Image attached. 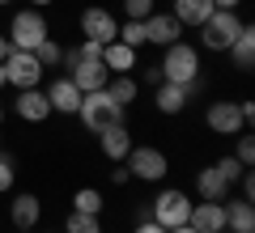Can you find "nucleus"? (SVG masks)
<instances>
[{"label": "nucleus", "mask_w": 255, "mask_h": 233, "mask_svg": "<svg viewBox=\"0 0 255 233\" xmlns=\"http://www.w3.org/2000/svg\"><path fill=\"white\" fill-rule=\"evenodd\" d=\"M115 38L140 51V47H145V21H132V17H124V21H119V34H115Z\"/></svg>", "instance_id": "obj_26"}, {"label": "nucleus", "mask_w": 255, "mask_h": 233, "mask_svg": "<svg viewBox=\"0 0 255 233\" xmlns=\"http://www.w3.org/2000/svg\"><path fill=\"white\" fill-rule=\"evenodd\" d=\"M226 229L230 233H255V208H251V199L226 204Z\"/></svg>", "instance_id": "obj_22"}, {"label": "nucleus", "mask_w": 255, "mask_h": 233, "mask_svg": "<svg viewBox=\"0 0 255 233\" xmlns=\"http://www.w3.org/2000/svg\"><path fill=\"white\" fill-rule=\"evenodd\" d=\"M217 233H230V229H217Z\"/></svg>", "instance_id": "obj_43"}, {"label": "nucleus", "mask_w": 255, "mask_h": 233, "mask_svg": "<svg viewBox=\"0 0 255 233\" xmlns=\"http://www.w3.org/2000/svg\"><path fill=\"white\" fill-rule=\"evenodd\" d=\"M238 182H243V199H255V174L243 170V174H238Z\"/></svg>", "instance_id": "obj_31"}, {"label": "nucleus", "mask_w": 255, "mask_h": 233, "mask_svg": "<svg viewBox=\"0 0 255 233\" xmlns=\"http://www.w3.org/2000/svg\"><path fill=\"white\" fill-rule=\"evenodd\" d=\"M204 123H209L213 136H243L247 132V119H243V106L238 102H209V110H204Z\"/></svg>", "instance_id": "obj_9"}, {"label": "nucleus", "mask_w": 255, "mask_h": 233, "mask_svg": "<svg viewBox=\"0 0 255 233\" xmlns=\"http://www.w3.org/2000/svg\"><path fill=\"white\" fill-rule=\"evenodd\" d=\"M38 216H43V199L38 195H13V204H9V221H13V229H34L38 225Z\"/></svg>", "instance_id": "obj_17"}, {"label": "nucleus", "mask_w": 255, "mask_h": 233, "mask_svg": "<svg viewBox=\"0 0 255 233\" xmlns=\"http://www.w3.org/2000/svg\"><path fill=\"white\" fill-rule=\"evenodd\" d=\"M9 47L13 51H34L43 38H51V30H47V17H43V9H17L9 17Z\"/></svg>", "instance_id": "obj_4"}, {"label": "nucleus", "mask_w": 255, "mask_h": 233, "mask_svg": "<svg viewBox=\"0 0 255 233\" xmlns=\"http://www.w3.org/2000/svg\"><path fill=\"white\" fill-rule=\"evenodd\" d=\"M243 0H213V9H238Z\"/></svg>", "instance_id": "obj_35"}, {"label": "nucleus", "mask_w": 255, "mask_h": 233, "mask_svg": "<svg viewBox=\"0 0 255 233\" xmlns=\"http://www.w3.org/2000/svg\"><path fill=\"white\" fill-rule=\"evenodd\" d=\"M128 178H132V174H128V165H124V161H115V170H111V182H115V187H124Z\"/></svg>", "instance_id": "obj_32"}, {"label": "nucleus", "mask_w": 255, "mask_h": 233, "mask_svg": "<svg viewBox=\"0 0 255 233\" xmlns=\"http://www.w3.org/2000/svg\"><path fill=\"white\" fill-rule=\"evenodd\" d=\"M115 34H119L115 13H107V9H85L81 13V38H85V43L107 47V43H115Z\"/></svg>", "instance_id": "obj_10"}, {"label": "nucleus", "mask_w": 255, "mask_h": 233, "mask_svg": "<svg viewBox=\"0 0 255 233\" xmlns=\"http://www.w3.org/2000/svg\"><path fill=\"white\" fill-rule=\"evenodd\" d=\"M13 182H17V161H13L9 153H0V195L13 191Z\"/></svg>", "instance_id": "obj_28"}, {"label": "nucleus", "mask_w": 255, "mask_h": 233, "mask_svg": "<svg viewBox=\"0 0 255 233\" xmlns=\"http://www.w3.org/2000/svg\"><path fill=\"white\" fill-rule=\"evenodd\" d=\"M73 212H90V216H102V191L98 187H81L73 195Z\"/></svg>", "instance_id": "obj_24"}, {"label": "nucleus", "mask_w": 255, "mask_h": 233, "mask_svg": "<svg viewBox=\"0 0 255 233\" xmlns=\"http://www.w3.org/2000/svg\"><path fill=\"white\" fill-rule=\"evenodd\" d=\"M157 68H162V81H170V85H187L191 93L200 89V51H196V47L191 43H170V47H162V64H157Z\"/></svg>", "instance_id": "obj_1"}, {"label": "nucleus", "mask_w": 255, "mask_h": 233, "mask_svg": "<svg viewBox=\"0 0 255 233\" xmlns=\"http://www.w3.org/2000/svg\"><path fill=\"white\" fill-rule=\"evenodd\" d=\"M140 81H145V85H162V68H145V72H140Z\"/></svg>", "instance_id": "obj_34"}, {"label": "nucleus", "mask_w": 255, "mask_h": 233, "mask_svg": "<svg viewBox=\"0 0 255 233\" xmlns=\"http://www.w3.org/2000/svg\"><path fill=\"white\" fill-rule=\"evenodd\" d=\"M17 233H34V229H17Z\"/></svg>", "instance_id": "obj_41"}, {"label": "nucleus", "mask_w": 255, "mask_h": 233, "mask_svg": "<svg viewBox=\"0 0 255 233\" xmlns=\"http://www.w3.org/2000/svg\"><path fill=\"white\" fill-rule=\"evenodd\" d=\"M247 21L238 17V9H213L209 13V21L200 26V47L204 51H230V43L238 38V30H243Z\"/></svg>", "instance_id": "obj_5"}, {"label": "nucleus", "mask_w": 255, "mask_h": 233, "mask_svg": "<svg viewBox=\"0 0 255 233\" xmlns=\"http://www.w3.org/2000/svg\"><path fill=\"white\" fill-rule=\"evenodd\" d=\"M34 55H38V64H43V68H60V60H64V47L55 43V38H43V43L34 47Z\"/></svg>", "instance_id": "obj_27"}, {"label": "nucleus", "mask_w": 255, "mask_h": 233, "mask_svg": "<svg viewBox=\"0 0 255 233\" xmlns=\"http://www.w3.org/2000/svg\"><path fill=\"white\" fill-rule=\"evenodd\" d=\"M183 38V26L170 17V13H162V9H153L145 17V43H153V47H170V43H179Z\"/></svg>", "instance_id": "obj_13"}, {"label": "nucleus", "mask_w": 255, "mask_h": 233, "mask_svg": "<svg viewBox=\"0 0 255 233\" xmlns=\"http://www.w3.org/2000/svg\"><path fill=\"white\" fill-rule=\"evenodd\" d=\"M13 47H9V34H4V30H0V60H4V55H9Z\"/></svg>", "instance_id": "obj_36"}, {"label": "nucleus", "mask_w": 255, "mask_h": 233, "mask_svg": "<svg viewBox=\"0 0 255 233\" xmlns=\"http://www.w3.org/2000/svg\"><path fill=\"white\" fill-rule=\"evenodd\" d=\"M68 77H73V85L81 93L107 89V81H111V72H107V64H102V60H77V64H68Z\"/></svg>", "instance_id": "obj_14"}, {"label": "nucleus", "mask_w": 255, "mask_h": 233, "mask_svg": "<svg viewBox=\"0 0 255 233\" xmlns=\"http://www.w3.org/2000/svg\"><path fill=\"white\" fill-rule=\"evenodd\" d=\"M153 9H157V0H124V17H132V21H145Z\"/></svg>", "instance_id": "obj_29"}, {"label": "nucleus", "mask_w": 255, "mask_h": 233, "mask_svg": "<svg viewBox=\"0 0 255 233\" xmlns=\"http://www.w3.org/2000/svg\"><path fill=\"white\" fill-rule=\"evenodd\" d=\"M98 144H102V157L107 161H124L128 149H132V132H128V123H111L98 132Z\"/></svg>", "instance_id": "obj_16"}, {"label": "nucleus", "mask_w": 255, "mask_h": 233, "mask_svg": "<svg viewBox=\"0 0 255 233\" xmlns=\"http://www.w3.org/2000/svg\"><path fill=\"white\" fill-rule=\"evenodd\" d=\"M77 119H81V127H85V132H94V136H98L102 127L124 123V106H115V98H111L107 89H90V93H81Z\"/></svg>", "instance_id": "obj_3"}, {"label": "nucleus", "mask_w": 255, "mask_h": 233, "mask_svg": "<svg viewBox=\"0 0 255 233\" xmlns=\"http://www.w3.org/2000/svg\"><path fill=\"white\" fill-rule=\"evenodd\" d=\"M43 64H38L34 51H9L4 55V81L13 85V89H34V85H43Z\"/></svg>", "instance_id": "obj_8"}, {"label": "nucleus", "mask_w": 255, "mask_h": 233, "mask_svg": "<svg viewBox=\"0 0 255 233\" xmlns=\"http://www.w3.org/2000/svg\"><path fill=\"white\" fill-rule=\"evenodd\" d=\"M13 115L21 119V123H47L51 119V102H47V93L38 89H17V98H13Z\"/></svg>", "instance_id": "obj_11"}, {"label": "nucleus", "mask_w": 255, "mask_h": 233, "mask_svg": "<svg viewBox=\"0 0 255 233\" xmlns=\"http://www.w3.org/2000/svg\"><path fill=\"white\" fill-rule=\"evenodd\" d=\"M153 102H157V110L162 115H183V106L191 102V89L187 85H170V81H162V85H153Z\"/></svg>", "instance_id": "obj_21"}, {"label": "nucleus", "mask_w": 255, "mask_h": 233, "mask_svg": "<svg viewBox=\"0 0 255 233\" xmlns=\"http://www.w3.org/2000/svg\"><path fill=\"white\" fill-rule=\"evenodd\" d=\"M132 233H166V229H162V225H157V221H149V216H145V221H140V225H136V229H132Z\"/></svg>", "instance_id": "obj_33"}, {"label": "nucleus", "mask_w": 255, "mask_h": 233, "mask_svg": "<svg viewBox=\"0 0 255 233\" xmlns=\"http://www.w3.org/2000/svg\"><path fill=\"white\" fill-rule=\"evenodd\" d=\"M4 85H9V81H4V60H0V89H4Z\"/></svg>", "instance_id": "obj_39"}, {"label": "nucleus", "mask_w": 255, "mask_h": 233, "mask_svg": "<svg viewBox=\"0 0 255 233\" xmlns=\"http://www.w3.org/2000/svg\"><path fill=\"white\" fill-rule=\"evenodd\" d=\"M107 93L111 98H115V106H132V102H136V93H140V85H136V77H132V72H128V77H111L107 81Z\"/></svg>", "instance_id": "obj_23"}, {"label": "nucleus", "mask_w": 255, "mask_h": 233, "mask_svg": "<svg viewBox=\"0 0 255 233\" xmlns=\"http://www.w3.org/2000/svg\"><path fill=\"white\" fill-rule=\"evenodd\" d=\"M230 64H234L238 72H251L255 68V26H243L238 30V38L230 43Z\"/></svg>", "instance_id": "obj_19"}, {"label": "nucleus", "mask_w": 255, "mask_h": 233, "mask_svg": "<svg viewBox=\"0 0 255 233\" xmlns=\"http://www.w3.org/2000/svg\"><path fill=\"white\" fill-rule=\"evenodd\" d=\"M64 233H102V221H98V216H90V212H68Z\"/></svg>", "instance_id": "obj_25"}, {"label": "nucleus", "mask_w": 255, "mask_h": 233, "mask_svg": "<svg viewBox=\"0 0 255 233\" xmlns=\"http://www.w3.org/2000/svg\"><path fill=\"white\" fill-rule=\"evenodd\" d=\"M47 4H51V0H30V9H47Z\"/></svg>", "instance_id": "obj_38"}, {"label": "nucleus", "mask_w": 255, "mask_h": 233, "mask_svg": "<svg viewBox=\"0 0 255 233\" xmlns=\"http://www.w3.org/2000/svg\"><path fill=\"white\" fill-rule=\"evenodd\" d=\"M124 165H128V174L140 178V182H162L166 174H170V157H166L162 149H153V144H132L128 157H124Z\"/></svg>", "instance_id": "obj_6"}, {"label": "nucleus", "mask_w": 255, "mask_h": 233, "mask_svg": "<svg viewBox=\"0 0 255 233\" xmlns=\"http://www.w3.org/2000/svg\"><path fill=\"white\" fill-rule=\"evenodd\" d=\"M191 216V195L179 187H166L153 195V212H149V221H157L162 229H179V225H187Z\"/></svg>", "instance_id": "obj_7"}, {"label": "nucleus", "mask_w": 255, "mask_h": 233, "mask_svg": "<svg viewBox=\"0 0 255 233\" xmlns=\"http://www.w3.org/2000/svg\"><path fill=\"white\" fill-rule=\"evenodd\" d=\"M166 233H196L191 225H179V229H166Z\"/></svg>", "instance_id": "obj_37"}, {"label": "nucleus", "mask_w": 255, "mask_h": 233, "mask_svg": "<svg viewBox=\"0 0 255 233\" xmlns=\"http://www.w3.org/2000/svg\"><path fill=\"white\" fill-rule=\"evenodd\" d=\"M0 4H13V0H0Z\"/></svg>", "instance_id": "obj_42"}, {"label": "nucleus", "mask_w": 255, "mask_h": 233, "mask_svg": "<svg viewBox=\"0 0 255 233\" xmlns=\"http://www.w3.org/2000/svg\"><path fill=\"white\" fill-rule=\"evenodd\" d=\"M43 93L51 102V115H77V106H81V89L73 85V77H55Z\"/></svg>", "instance_id": "obj_12"}, {"label": "nucleus", "mask_w": 255, "mask_h": 233, "mask_svg": "<svg viewBox=\"0 0 255 233\" xmlns=\"http://www.w3.org/2000/svg\"><path fill=\"white\" fill-rule=\"evenodd\" d=\"M0 123H4V102H0Z\"/></svg>", "instance_id": "obj_40"}, {"label": "nucleus", "mask_w": 255, "mask_h": 233, "mask_svg": "<svg viewBox=\"0 0 255 233\" xmlns=\"http://www.w3.org/2000/svg\"><path fill=\"white\" fill-rule=\"evenodd\" d=\"M234 161L238 165H247V170H251V165H255V140H251V136H238V149H234Z\"/></svg>", "instance_id": "obj_30"}, {"label": "nucleus", "mask_w": 255, "mask_h": 233, "mask_svg": "<svg viewBox=\"0 0 255 233\" xmlns=\"http://www.w3.org/2000/svg\"><path fill=\"white\" fill-rule=\"evenodd\" d=\"M102 64H107L111 77H128V72L136 68V47H128V43H107L102 47Z\"/></svg>", "instance_id": "obj_18"}, {"label": "nucleus", "mask_w": 255, "mask_h": 233, "mask_svg": "<svg viewBox=\"0 0 255 233\" xmlns=\"http://www.w3.org/2000/svg\"><path fill=\"white\" fill-rule=\"evenodd\" d=\"M247 165H238L234 157H217L213 165H204L200 174H196V195L200 199H213V204H226L230 199V187L238 182V174H243Z\"/></svg>", "instance_id": "obj_2"}, {"label": "nucleus", "mask_w": 255, "mask_h": 233, "mask_svg": "<svg viewBox=\"0 0 255 233\" xmlns=\"http://www.w3.org/2000/svg\"><path fill=\"white\" fill-rule=\"evenodd\" d=\"M187 225H191L196 233H217V229H226V204H213V199H200V204H191Z\"/></svg>", "instance_id": "obj_15"}, {"label": "nucleus", "mask_w": 255, "mask_h": 233, "mask_svg": "<svg viewBox=\"0 0 255 233\" xmlns=\"http://www.w3.org/2000/svg\"><path fill=\"white\" fill-rule=\"evenodd\" d=\"M174 9H170V17L179 21V26H196L200 30L204 21H209V13H213V0H170Z\"/></svg>", "instance_id": "obj_20"}]
</instances>
